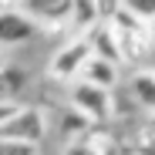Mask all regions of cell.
Returning <instances> with one entry per match:
<instances>
[{"instance_id":"6da1fadb","label":"cell","mask_w":155,"mask_h":155,"mask_svg":"<svg viewBox=\"0 0 155 155\" xmlns=\"http://www.w3.org/2000/svg\"><path fill=\"white\" fill-rule=\"evenodd\" d=\"M108 24H111L115 47H118V64L138 68L142 61H148L152 41H148V31H145V20H138L135 14H128V10H115Z\"/></svg>"},{"instance_id":"7a4b0ae2","label":"cell","mask_w":155,"mask_h":155,"mask_svg":"<svg viewBox=\"0 0 155 155\" xmlns=\"http://www.w3.org/2000/svg\"><path fill=\"white\" fill-rule=\"evenodd\" d=\"M71 108L81 111L91 125L98 121H108L115 115V101H111V88H101V84H91L84 78H71Z\"/></svg>"},{"instance_id":"3957f363","label":"cell","mask_w":155,"mask_h":155,"mask_svg":"<svg viewBox=\"0 0 155 155\" xmlns=\"http://www.w3.org/2000/svg\"><path fill=\"white\" fill-rule=\"evenodd\" d=\"M0 135L4 138H24V142H44L47 135V121H44V111L34 108V105H17L4 121H0Z\"/></svg>"},{"instance_id":"277c9868","label":"cell","mask_w":155,"mask_h":155,"mask_svg":"<svg viewBox=\"0 0 155 155\" xmlns=\"http://www.w3.org/2000/svg\"><path fill=\"white\" fill-rule=\"evenodd\" d=\"M17 7L27 14L37 27L61 31L71 24V0H17Z\"/></svg>"},{"instance_id":"5b68a950","label":"cell","mask_w":155,"mask_h":155,"mask_svg":"<svg viewBox=\"0 0 155 155\" xmlns=\"http://www.w3.org/2000/svg\"><path fill=\"white\" fill-rule=\"evenodd\" d=\"M41 34V27L24 14L20 7H4L0 10V47H20V44H31Z\"/></svg>"},{"instance_id":"8992f818","label":"cell","mask_w":155,"mask_h":155,"mask_svg":"<svg viewBox=\"0 0 155 155\" xmlns=\"http://www.w3.org/2000/svg\"><path fill=\"white\" fill-rule=\"evenodd\" d=\"M88 54H91V51H88L84 37L78 34L61 51H54V58H51V64H47V74L58 78V81H71V78H78V71H81V64H84Z\"/></svg>"},{"instance_id":"52a82bcc","label":"cell","mask_w":155,"mask_h":155,"mask_svg":"<svg viewBox=\"0 0 155 155\" xmlns=\"http://www.w3.org/2000/svg\"><path fill=\"white\" fill-rule=\"evenodd\" d=\"M78 78H84L91 84H101V88H115L118 78H121V64H115L108 58H98V54H88L81 71H78Z\"/></svg>"},{"instance_id":"ba28073f","label":"cell","mask_w":155,"mask_h":155,"mask_svg":"<svg viewBox=\"0 0 155 155\" xmlns=\"http://www.w3.org/2000/svg\"><path fill=\"white\" fill-rule=\"evenodd\" d=\"M128 94L135 98V105L142 111L155 115V71L152 68H138L132 78H128Z\"/></svg>"},{"instance_id":"9c48e42d","label":"cell","mask_w":155,"mask_h":155,"mask_svg":"<svg viewBox=\"0 0 155 155\" xmlns=\"http://www.w3.org/2000/svg\"><path fill=\"white\" fill-rule=\"evenodd\" d=\"M61 155H105V145L94 142L91 128H88V132H81V135H71L61 145Z\"/></svg>"},{"instance_id":"30bf717a","label":"cell","mask_w":155,"mask_h":155,"mask_svg":"<svg viewBox=\"0 0 155 155\" xmlns=\"http://www.w3.org/2000/svg\"><path fill=\"white\" fill-rule=\"evenodd\" d=\"M0 155H41V145H37V142L4 138V135H0Z\"/></svg>"},{"instance_id":"8fae6325","label":"cell","mask_w":155,"mask_h":155,"mask_svg":"<svg viewBox=\"0 0 155 155\" xmlns=\"http://www.w3.org/2000/svg\"><path fill=\"white\" fill-rule=\"evenodd\" d=\"M121 10L135 14L138 20H148V17H155V0H121Z\"/></svg>"},{"instance_id":"7c38bea8","label":"cell","mask_w":155,"mask_h":155,"mask_svg":"<svg viewBox=\"0 0 155 155\" xmlns=\"http://www.w3.org/2000/svg\"><path fill=\"white\" fill-rule=\"evenodd\" d=\"M115 10H121V0H94V17L98 20H111Z\"/></svg>"},{"instance_id":"4fadbf2b","label":"cell","mask_w":155,"mask_h":155,"mask_svg":"<svg viewBox=\"0 0 155 155\" xmlns=\"http://www.w3.org/2000/svg\"><path fill=\"white\" fill-rule=\"evenodd\" d=\"M14 108H17V105H14V101H0V121H4V118H7V115L14 111Z\"/></svg>"},{"instance_id":"5bb4252c","label":"cell","mask_w":155,"mask_h":155,"mask_svg":"<svg viewBox=\"0 0 155 155\" xmlns=\"http://www.w3.org/2000/svg\"><path fill=\"white\" fill-rule=\"evenodd\" d=\"M145 31H148V41H152V47H155V17L145 20Z\"/></svg>"},{"instance_id":"9a60e30c","label":"cell","mask_w":155,"mask_h":155,"mask_svg":"<svg viewBox=\"0 0 155 155\" xmlns=\"http://www.w3.org/2000/svg\"><path fill=\"white\" fill-rule=\"evenodd\" d=\"M0 64H4V58H0Z\"/></svg>"}]
</instances>
